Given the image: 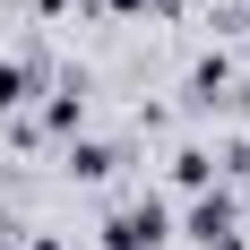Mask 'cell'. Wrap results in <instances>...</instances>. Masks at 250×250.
Segmentation results:
<instances>
[{
  "mask_svg": "<svg viewBox=\"0 0 250 250\" xmlns=\"http://www.w3.org/2000/svg\"><path fill=\"white\" fill-rule=\"evenodd\" d=\"M164 225H173L164 199H121L112 216H104V250H155V242H164Z\"/></svg>",
  "mask_w": 250,
  "mask_h": 250,
  "instance_id": "cell-1",
  "label": "cell"
},
{
  "mask_svg": "<svg viewBox=\"0 0 250 250\" xmlns=\"http://www.w3.org/2000/svg\"><path fill=\"white\" fill-rule=\"evenodd\" d=\"M78 121H86V78H61L35 129H43V138H78Z\"/></svg>",
  "mask_w": 250,
  "mask_h": 250,
  "instance_id": "cell-2",
  "label": "cell"
},
{
  "mask_svg": "<svg viewBox=\"0 0 250 250\" xmlns=\"http://www.w3.org/2000/svg\"><path fill=\"white\" fill-rule=\"evenodd\" d=\"M69 173H78V181H112V173H121V147H104V138H69Z\"/></svg>",
  "mask_w": 250,
  "mask_h": 250,
  "instance_id": "cell-3",
  "label": "cell"
},
{
  "mask_svg": "<svg viewBox=\"0 0 250 250\" xmlns=\"http://www.w3.org/2000/svg\"><path fill=\"white\" fill-rule=\"evenodd\" d=\"M35 104V61H0V112H26Z\"/></svg>",
  "mask_w": 250,
  "mask_h": 250,
  "instance_id": "cell-4",
  "label": "cell"
},
{
  "mask_svg": "<svg viewBox=\"0 0 250 250\" xmlns=\"http://www.w3.org/2000/svg\"><path fill=\"white\" fill-rule=\"evenodd\" d=\"M216 181V155L207 147H173V190H207Z\"/></svg>",
  "mask_w": 250,
  "mask_h": 250,
  "instance_id": "cell-5",
  "label": "cell"
},
{
  "mask_svg": "<svg viewBox=\"0 0 250 250\" xmlns=\"http://www.w3.org/2000/svg\"><path fill=\"white\" fill-rule=\"evenodd\" d=\"M225 86H233V61H199L190 69V104H225Z\"/></svg>",
  "mask_w": 250,
  "mask_h": 250,
  "instance_id": "cell-6",
  "label": "cell"
},
{
  "mask_svg": "<svg viewBox=\"0 0 250 250\" xmlns=\"http://www.w3.org/2000/svg\"><path fill=\"white\" fill-rule=\"evenodd\" d=\"M225 164H233V181H242V190H250V138H242V147L225 155Z\"/></svg>",
  "mask_w": 250,
  "mask_h": 250,
  "instance_id": "cell-7",
  "label": "cell"
},
{
  "mask_svg": "<svg viewBox=\"0 0 250 250\" xmlns=\"http://www.w3.org/2000/svg\"><path fill=\"white\" fill-rule=\"evenodd\" d=\"M199 250H250V242H242V233H216V242H199Z\"/></svg>",
  "mask_w": 250,
  "mask_h": 250,
  "instance_id": "cell-8",
  "label": "cell"
},
{
  "mask_svg": "<svg viewBox=\"0 0 250 250\" xmlns=\"http://www.w3.org/2000/svg\"><path fill=\"white\" fill-rule=\"evenodd\" d=\"M35 250H61V242H52V233H43V242H35Z\"/></svg>",
  "mask_w": 250,
  "mask_h": 250,
  "instance_id": "cell-9",
  "label": "cell"
}]
</instances>
